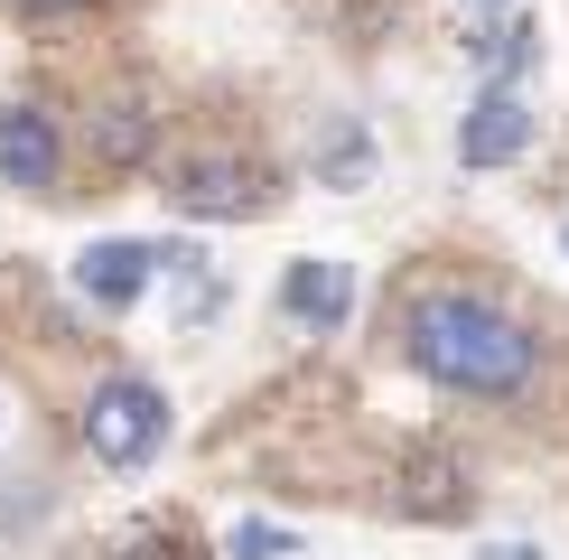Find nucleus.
<instances>
[{
    "instance_id": "2",
    "label": "nucleus",
    "mask_w": 569,
    "mask_h": 560,
    "mask_svg": "<svg viewBox=\"0 0 569 560\" xmlns=\"http://www.w3.org/2000/svg\"><path fill=\"white\" fill-rule=\"evenodd\" d=\"M84 449L103 467H150L169 449V392L140 383V373H112V383H93L84 402Z\"/></svg>"
},
{
    "instance_id": "9",
    "label": "nucleus",
    "mask_w": 569,
    "mask_h": 560,
    "mask_svg": "<svg viewBox=\"0 0 569 560\" xmlns=\"http://www.w3.org/2000/svg\"><path fill=\"white\" fill-rule=\"evenodd\" d=\"M401 513H467V467L458 458H411L401 467Z\"/></svg>"
},
{
    "instance_id": "11",
    "label": "nucleus",
    "mask_w": 569,
    "mask_h": 560,
    "mask_svg": "<svg viewBox=\"0 0 569 560\" xmlns=\"http://www.w3.org/2000/svg\"><path fill=\"white\" fill-rule=\"evenodd\" d=\"M532 47H541L532 19H495V29L477 38V57H486V76H495V84H513V76L532 66Z\"/></svg>"
},
{
    "instance_id": "7",
    "label": "nucleus",
    "mask_w": 569,
    "mask_h": 560,
    "mask_svg": "<svg viewBox=\"0 0 569 560\" xmlns=\"http://www.w3.org/2000/svg\"><path fill=\"white\" fill-rule=\"evenodd\" d=\"M150 280H159V252L150 243H122V233H112V243H84L76 252V290L93 299V309H131Z\"/></svg>"
},
{
    "instance_id": "16",
    "label": "nucleus",
    "mask_w": 569,
    "mask_h": 560,
    "mask_svg": "<svg viewBox=\"0 0 569 560\" xmlns=\"http://www.w3.org/2000/svg\"><path fill=\"white\" fill-rule=\"evenodd\" d=\"M467 10H505V19H513V0H467Z\"/></svg>"
},
{
    "instance_id": "5",
    "label": "nucleus",
    "mask_w": 569,
    "mask_h": 560,
    "mask_svg": "<svg viewBox=\"0 0 569 560\" xmlns=\"http://www.w3.org/2000/svg\"><path fill=\"white\" fill-rule=\"evenodd\" d=\"M57 169H66V140H57V122H47V103H0V187H19V197H47L57 187Z\"/></svg>"
},
{
    "instance_id": "3",
    "label": "nucleus",
    "mask_w": 569,
    "mask_h": 560,
    "mask_svg": "<svg viewBox=\"0 0 569 560\" xmlns=\"http://www.w3.org/2000/svg\"><path fill=\"white\" fill-rule=\"evenodd\" d=\"M159 197L178 206V216H197V224H243V216H262L271 206V187L252 159H233V150H197V159H169V187Z\"/></svg>"
},
{
    "instance_id": "13",
    "label": "nucleus",
    "mask_w": 569,
    "mask_h": 560,
    "mask_svg": "<svg viewBox=\"0 0 569 560\" xmlns=\"http://www.w3.org/2000/svg\"><path fill=\"white\" fill-rule=\"evenodd\" d=\"M122 560H197V551H187V532H140Z\"/></svg>"
},
{
    "instance_id": "12",
    "label": "nucleus",
    "mask_w": 569,
    "mask_h": 560,
    "mask_svg": "<svg viewBox=\"0 0 569 560\" xmlns=\"http://www.w3.org/2000/svg\"><path fill=\"white\" fill-rule=\"evenodd\" d=\"M224 551H233V560H299V532H290V523H262V513H243V523L224 532Z\"/></svg>"
},
{
    "instance_id": "6",
    "label": "nucleus",
    "mask_w": 569,
    "mask_h": 560,
    "mask_svg": "<svg viewBox=\"0 0 569 560\" xmlns=\"http://www.w3.org/2000/svg\"><path fill=\"white\" fill-rule=\"evenodd\" d=\"M355 309V271L327 262V252H308V262H290V280H280V318L308 327V337H337Z\"/></svg>"
},
{
    "instance_id": "1",
    "label": "nucleus",
    "mask_w": 569,
    "mask_h": 560,
    "mask_svg": "<svg viewBox=\"0 0 569 560\" xmlns=\"http://www.w3.org/2000/svg\"><path fill=\"white\" fill-rule=\"evenodd\" d=\"M401 356L411 373H430L439 392H467V402H523L541 373V337L513 309H495L477 290H420L401 309Z\"/></svg>"
},
{
    "instance_id": "8",
    "label": "nucleus",
    "mask_w": 569,
    "mask_h": 560,
    "mask_svg": "<svg viewBox=\"0 0 569 560\" xmlns=\"http://www.w3.org/2000/svg\"><path fill=\"white\" fill-rule=\"evenodd\" d=\"M84 140H93V159H103V169H140V159H150V140H159L150 93H112V103H93Z\"/></svg>"
},
{
    "instance_id": "4",
    "label": "nucleus",
    "mask_w": 569,
    "mask_h": 560,
    "mask_svg": "<svg viewBox=\"0 0 569 560\" xmlns=\"http://www.w3.org/2000/svg\"><path fill=\"white\" fill-rule=\"evenodd\" d=\"M523 150H532L523 84H486L477 103H467V122H458V169H513Z\"/></svg>"
},
{
    "instance_id": "10",
    "label": "nucleus",
    "mask_w": 569,
    "mask_h": 560,
    "mask_svg": "<svg viewBox=\"0 0 569 560\" xmlns=\"http://www.w3.org/2000/svg\"><path fill=\"white\" fill-rule=\"evenodd\" d=\"M373 178V131L365 122H327L318 140V187H365Z\"/></svg>"
},
{
    "instance_id": "14",
    "label": "nucleus",
    "mask_w": 569,
    "mask_h": 560,
    "mask_svg": "<svg viewBox=\"0 0 569 560\" xmlns=\"http://www.w3.org/2000/svg\"><path fill=\"white\" fill-rule=\"evenodd\" d=\"M19 10H38V19H57V10H84V0H19Z\"/></svg>"
},
{
    "instance_id": "15",
    "label": "nucleus",
    "mask_w": 569,
    "mask_h": 560,
    "mask_svg": "<svg viewBox=\"0 0 569 560\" xmlns=\"http://www.w3.org/2000/svg\"><path fill=\"white\" fill-rule=\"evenodd\" d=\"M486 560H541V551L532 542H505V551H486Z\"/></svg>"
}]
</instances>
